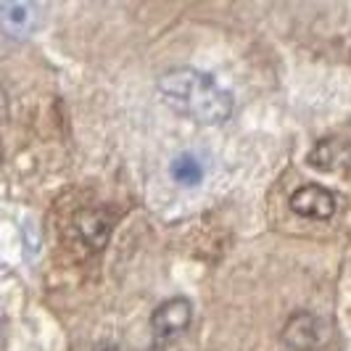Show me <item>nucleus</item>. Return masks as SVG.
Wrapping results in <instances>:
<instances>
[{"instance_id":"1","label":"nucleus","mask_w":351,"mask_h":351,"mask_svg":"<svg viewBox=\"0 0 351 351\" xmlns=\"http://www.w3.org/2000/svg\"><path fill=\"white\" fill-rule=\"evenodd\" d=\"M158 95L175 108L177 114L188 117L198 124H222L232 117L235 101L217 80L191 66L169 69L158 77Z\"/></svg>"},{"instance_id":"2","label":"nucleus","mask_w":351,"mask_h":351,"mask_svg":"<svg viewBox=\"0 0 351 351\" xmlns=\"http://www.w3.org/2000/svg\"><path fill=\"white\" fill-rule=\"evenodd\" d=\"M193 319V306L191 301L177 296V299L164 301L161 306H156V312L151 317V330L156 335L158 341H169L180 335Z\"/></svg>"},{"instance_id":"3","label":"nucleus","mask_w":351,"mask_h":351,"mask_svg":"<svg viewBox=\"0 0 351 351\" xmlns=\"http://www.w3.org/2000/svg\"><path fill=\"white\" fill-rule=\"evenodd\" d=\"M291 209L309 219H330L335 214V195L319 185H301L291 195Z\"/></svg>"},{"instance_id":"4","label":"nucleus","mask_w":351,"mask_h":351,"mask_svg":"<svg viewBox=\"0 0 351 351\" xmlns=\"http://www.w3.org/2000/svg\"><path fill=\"white\" fill-rule=\"evenodd\" d=\"M282 343L293 351H312L322 343V328L315 315L299 312L282 328Z\"/></svg>"},{"instance_id":"5","label":"nucleus","mask_w":351,"mask_h":351,"mask_svg":"<svg viewBox=\"0 0 351 351\" xmlns=\"http://www.w3.org/2000/svg\"><path fill=\"white\" fill-rule=\"evenodd\" d=\"M74 235L85 243L90 254H95V251H101V248L108 243V235H111V222L104 219L101 214H80L77 219H74Z\"/></svg>"},{"instance_id":"6","label":"nucleus","mask_w":351,"mask_h":351,"mask_svg":"<svg viewBox=\"0 0 351 351\" xmlns=\"http://www.w3.org/2000/svg\"><path fill=\"white\" fill-rule=\"evenodd\" d=\"M346 158V145L341 141H322L317 143V148L309 154V164L322 169V172H330L338 164H343Z\"/></svg>"},{"instance_id":"7","label":"nucleus","mask_w":351,"mask_h":351,"mask_svg":"<svg viewBox=\"0 0 351 351\" xmlns=\"http://www.w3.org/2000/svg\"><path fill=\"white\" fill-rule=\"evenodd\" d=\"M3 11V24L8 32H16V35H24L35 27L37 21V8L35 5H5L0 8Z\"/></svg>"},{"instance_id":"8","label":"nucleus","mask_w":351,"mask_h":351,"mask_svg":"<svg viewBox=\"0 0 351 351\" xmlns=\"http://www.w3.org/2000/svg\"><path fill=\"white\" fill-rule=\"evenodd\" d=\"M172 177L180 185H198L204 180V167L198 164L193 154H182L172 161Z\"/></svg>"}]
</instances>
